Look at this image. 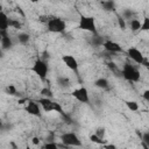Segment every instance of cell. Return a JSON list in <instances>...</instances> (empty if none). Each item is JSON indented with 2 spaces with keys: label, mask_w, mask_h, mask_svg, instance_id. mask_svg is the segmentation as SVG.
I'll use <instances>...</instances> for the list:
<instances>
[{
  "label": "cell",
  "mask_w": 149,
  "mask_h": 149,
  "mask_svg": "<svg viewBox=\"0 0 149 149\" xmlns=\"http://www.w3.org/2000/svg\"><path fill=\"white\" fill-rule=\"evenodd\" d=\"M121 76L125 80L129 81V83H137L141 79V74H140V70L137 69V66L135 64H133L132 62H126L122 65L121 69Z\"/></svg>",
  "instance_id": "cell-1"
},
{
  "label": "cell",
  "mask_w": 149,
  "mask_h": 149,
  "mask_svg": "<svg viewBox=\"0 0 149 149\" xmlns=\"http://www.w3.org/2000/svg\"><path fill=\"white\" fill-rule=\"evenodd\" d=\"M78 29L87 31L92 35L98 34V29H97V22H95V17L91 16V15H84L80 14L79 15V21H78Z\"/></svg>",
  "instance_id": "cell-2"
},
{
  "label": "cell",
  "mask_w": 149,
  "mask_h": 149,
  "mask_svg": "<svg viewBox=\"0 0 149 149\" xmlns=\"http://www.w3.org/2000/svg\"><path fill=\"white\" fill-rule=\"evenodd\" d=\"M45 27L47 30L52 34H65L66 31V22L59 16H49Z\"/></svg>",
  "instance_id": "cell-3"
},
{
  "label": "cell",
  "mask_w": 149,
  "mask_h": 149,
  "mask_svg": "<svg viewBox=\"0 0 149 149\" xmlns=\"http://www.w3.org/2000/svg\"><path fill=\"white\" fill-rule=\"evenodd\" d=\"M30 71L34 72L41 81H45L47 78H48V74H49V65H48V62L44 61L43 58H37L34 61L33 65L30 66Z\"/></svg>",
  "instance_id": "cell-4"
},
{
  "label": "cell",
  "mask_w": 149,
  "mask_h": 149,
  "mask_svg": "<svg viewBox=\"0 0 149 149\" xmlns=\"http://www.w3.org/2000/svg\"><path fill=\"white\" fill-rule=\"evenodd\" d=\"M61 142L64 143L68 148L70 147H81V140L74 132H65L61 135Z\"/></svg>",
  "instance_id": "cell-5"
},
{
  "label": "cell",
  "mask_w": 149,
  "mask_h": 149,
  "mask_svg": "<svg viewBox=\"0 0 149 149\" xmlns=\"http://www.w3.org/2000/svg\"><path fill=\"white\" fill-rule=\"evenodd\" d=\"M71 97L80 104H86V105L90 104V93L85 86H80V87L74 88L71 92Z\"/></svg>",
  "instance_id": "cell-6"
},
{
  "label": "cell",
  "mask_w": 149,
  "mask_h": 149,
  "mask_svg": "<svg viewBox=\"0 0 149 149\" xmlns=\"http://www.w3.org/2000/svg\"><path fill=\"white\" fill-rule=\"evenodd\" d=\"M61 58H62V62L64 63V65L69 70H71L72 72H74L77 76L79 74V63H78V61H77V58L74 56L66 54V55H63Z\"/></svg>",
  "instance_id": "cell-7"
},
{
  "label": "cell",
  "mask_w": 149,
  "mask_h": 149,
  "mask_svg": "<svg viewBox=\"0 0 149 149\" xmlns=\"http://www.w3.org/2000/svg\"><path fill=\"white\" fill-rule=\"evenodd\" d=\"M125 54L128 56V58L130 61H133L135 64L137 65H141L143 59H144V55L142 54V51H140L136 47H129L127 50H125Z\"/></svg>",
  "instance_id": "cell-8"
},
{
  "label": "cell",
  "mask_w": 149,
  "mask_h": 149,
  "mask_svg": "<svg viewBox=\"0 0 149 149\" xmlns=\"http://www.w3.org/2000/svg\"><path fill=\"white\" fill-rule=\"evenodd\" d=\"M24 111L33 115V116H36V118H42V108L40 106V104L36 101V100H31V99H28V101L26 102V106H24Z\"/></svg>",
  "instance_id": "cell-9"
},
{
  "label": "cell",
  "mask_w": 149,
  "mask_h": 149,
  "mask_svg": "<svg viewBox=\"0 0 149 149\" xmlns=\"http://www.w3.org/2000/svg\"><path fill=\"white\" fill-rule=\"evenodd\" d=\"M102 48L108 54H125V49L115 41H112L109 38H105V42L102 44Z\"/></svg>",
  "instance_id": "cell-10"
},
{
  "label": "cell",
  "mask_w": 149,
  "mask_h": 149,
  "mask_svg": "<svg viewBox=\"0 0 149 149\" xmlns=\"http://www.w3.org/2000/svg\"><path fill=\"white\" fill-rule=\"evenodd\" d=\"M42 111L43 112H47V113H50V112H55V105H56V101L52 99V98H45V97H41L36 100Z\"/></svg>",
  "instance_id": "cell-11"
},
{
  "label": "cell",
  "mask_w": 149,
  "mask_h": 149,
  "mask_svg": "<svg viewBox=\"0 0 149 149\" xmlns=\"http://www.w3.org/2000/svg\"><path fill=\"white\" fill-rule=\"evenodd\" d=\"M0 33H1L0 47H1L2 50H5V51L12 50L13 47H14V42H13V38L10 37V35L8 34V30H0Z\"/></svg>",
  "instance_id": "cell-12"
},
{
  "label": "cell",
  "mask_w": 149,
  "mask_h": 149,
  "mask_svg": "<svg viewBox=\"0 0 149 149\" xmlns=\"http://www.w3.org/2000/svg\"><path fill=\"white\" fill-rule=\"evenodd\" d=\"M102 9L107 13H112V12H115L116 10V2L115 0H102L100 2Z\"/></svg>",
  "instance_id": "cell-13"
},
{
  "label": "cell",
  "mask_w": 149,
  "mask_h": 149,
  "mask_svg": "<svg viewBox=\"0 0 149 149\" xmlns=\"http://www.w3.org/2000/svg\"><path fill=\"white\" fill-rule=\"evenodd\" d=\"M93 85H94L95 87L102 90V91H106V90L109 88V81H108V79L105 78V77H99V78H97V79L93 81Z\"/></svg>",
  "instance_id": "cell-14"
},
{
  "label": "cell",
  "mask_w": 149,
  "mask_h": 149,
  "mask_svg": "<svg viewBox=\"0 0 149 149\" xmlns=\"http://www.w3.org/2000/svg\"><path fill=\"white\" fill-rule=\"evenodd\" d=\"M9 29V17L5 10H0V30Z\"/></svg>",
  "instance_id": "cell-15"
},
{
  "label": "cell",
  "mask_w": 149,
  "mask_h": 149,
  "mask_svg": "<svg viewBox=\"0 0 149 149\" xmlns=\"http://www.w3.org/2000/svg\"><path fill=\"white\" fill-rule=\"evenodd\" d=\"M127 26L129 27L130 31L137 33V31H140V28H141V21L137 17H134V19H130L127 21Z\"/></svg>",
  "instance_id": "cell-16"
},
{
  "label": "cell",
  "mask_w": 149,
  "mask_h": 149,
  "mask_svg": "<svg viewBox=\"0 0 149 149\" xmlns=\"http://www.w3.org/2000/svg\"><path fill=\"white\" fill-rule=\"evenodd\" d=\"M16 41L17 43H20L21 45H27L29 44L30 42V35L26 31H20L17 35H16Z\"/></svg>",
  "instance_id": "cell-17"
},
{
  "label": "cell",
  "mask_w": 149,
  "mask_h": 149,
  "mask_svg": "<svg viewBox=\"0 0 149 149\" xmlns=\"http://www.w3.org/2000/svg\"><path fill=\"white\" fill-rule=\"evenodd\" d=\"M90 42H91V44H92L94 48H99V47H102V44H104V42H105V37L101 36V35H99V33H98V34H95V35H92Z\"/></svg>",
  "instance_id": "cell-18"
},
{
  "label": "cell",
  "mask_w": 149,
  "mask_h": 149,
  "mask_svg": "<svg viewBox=\"0 0 149 149\" xmlns=\"http://www.w3.org/2000/svg\"><path fill=\"white\" fill-rule=\"evenodd\" d=\"M56 81H57V85L61 88H68L71 85V80L68 77H65V76H58Z\"/></svg>",
  "instance_id": "cell-19"
},
{
  "label": "cell",
  "mask_w": 149,
  "mask_h": 149,
  "mask_svg": "<svg viewBox=\"0 0 149 149\" xmlns=\"http://www.w3.org/2000/svg\"><path fill=\"white\" fill-rule=\"evenodd\" d=\"M120 15H121L126 21H128V20H130V19L136 17V12H134V10L130 9V8H125Z\"/></svg>",
  "instance_id": "cell-20"
},
{
  "label": "cell",
  "mask_w": 149,
  "mask_h": 149,
  "mask_svg": "<svg viewBox=\"0 0 149 149\" xmlns=\"http://www.w3.org/2000/svg\"><path fill=\"white\" fill-rule=\"evenodd\" d=\"M3 92L7 94V95H10V97H15V95H17V88H16V86L14 85V84H8L5 88H3Z\"/></svg>",
  "instance_id": "cell-21"
},
{
  "label": "cell",
  "mask_w": 149,
  "mask_h": 149,
  "mask_svg": "<svg viewBox=\"0 0 149 149\" xmlns=\"http://www.w3.org/2000/svg\"><path fill=\"white\" fill-rule=\"evenodd\" d=\"M22 27H23V23L19 19H12V17H9V28L20 30V29H22Z\"/></svg>",
  "instance_id": "cell-22"
},
{
  "label": "cell",
  "mask_w": 149,
  "mask_h": 149,
  "mask_svg": "<svg viewBox=\"0 0 149 149\" xmlns=\"http://www.w3.org/2000/svg\"><path fill=\"white\" fill-rule=\"evenodd\" d=\"M125 105L130 112H137L139 111V104L135 100H125Z\"/></svg>",
  "instance_id": "cell-23"
},
{
  "label": "cell",
  "mask_w": 149,
  "mask_h": 149,
  "mask_svg": "<svg viewBox=\"0 0 149 149\" xmlns=\"http://www.w3.org/2000/svg\"><path fill=\"white\" fill-rule=\"evenodd\" d=\"M88 140H90L91 142H93V143L98 144V146H102V144H105V143L107 142L105 139H100V137H98L94 133H93V134H91V135L88 136Z\"/></svg>",
  "instance_id": "cell-24"
},
{
  "label": "cell",
  "mask_w": 149,
  "mask_h": 149,
  "mask_svg": "<svg viewBox=\"0 0 149 149\" xmlns=\"http://www.w3.org/2000/svg\"><path fill=\"white\" fill-rule=\"evenodd\" d=\"M13 128V126L9 122L3 121L2 119H0V133H7Z\"/></svg>",
  "instance_id": "cell-25"
},
{
  "label": "cell",
  "mask_w": 149,
  "mask_h": 149,
  "mask_svg": "<svg viewBox=\"0 0 149 149\" xmlns=\"http://www.w3.org/2000/svg\"><path fill=\"white\" fill-rule=\"evenodd\" d=\"M40 94H41V97H45V98H52L54 97V93H52L51 88L48 87V86L42 87L41 91H40Z\"/></svg>",
  "instance_id": "cell-26"
},
{
  "label": "cell",
  "mask_w": 149,
  "mask_h": 149,
  "mask_svg": "<svg viewBox=\"0 0 149 149\" xmlns=\"http://www.w3.org/2000/svg\"><path fill=\"white\" fill-rule=\"evenodd\" d=\"M116 21H118V26L121 30H126L127 28V21L121 16V15H118L116 16Z\"/></svg>",
  "instance_id": "cell-27"
},
{
  "label": "cell",
  "mask_w": 149,
  "mask_h": 149,
  "mask_svg": "<svg viewBox=\"0 0 149 149\" xmlns=\"http://www.w3.org/2000/svg\"><path fill=\"white\" fill-rule=\"evenodd\" d=\"M148 30H149V17L148 16H144L143 20L141 21L140 31H148Z\"/></svg>",
  "instance_id": "cell-28"
},
{
  "label": "cell",
  "mask_w": 149,
  "mask_h": 149,
  "mask_svg": "<svg viewBox=\"0 0 149 149\" xmlns=\"http://www.w3.org/2000/svg\"><path fill=\"white\" fill-rule=\"evenodd\" d=\"M94 134H95L98 137H100V139H105V135H106V129H105L104 127H98V128L95 129Z\"/></svg>",
  "instance_id": "cell-29"
},
{
  "label": "cell",
  "mask_w": 149,
  "mask_h": 149,
  "mask_svg": "<svg viewBox=\"0 0 149 149\" xmlns=\"http://www.w3.org/2000/svg\"><path fill=\"white\" fill-rule=\"evenodd\" d=\"M41 147L42 148H58V143L56 141H49V142H44V144Z\"/></svg>",
  "instance_id": "cell-30"
},
{
  "label": "cell",
  "mask_w": 149,
  "mask_h": 149,
  "mask_svg": "<svg viewBox=\"0 0 149 149\" xmlns=\"http://www.w3.org/2000/svg\"><path fill=\"white\" fill-rule=\"evenodd\" d=\"M49 141H56V135L54 132H49V134L45 136L44 142H49Z\"/></svg>",
  "instance_id": "cell-31"
},
{
  "label": "cell",
  "mask_w": 149,
  "mask_h": 149,
  "mask_svg": "<svg viewBox=\"0 0 149 149\" xmlns=\"http://www.w3.org/2000/svg\"><path fill=\"white\" fill-rule=\"evenodd\" d=\"M48 20H49V16H48V15H40V16H38V21H40L41 23H44V24H45Z\"/></svg>",
  "instance_id": "cell-32"
},
{
  "label": "cell",
  "mask_w": 149,
  "mask_h": 149,
  "mask_svg": "<svg viewBox=\"0 0 149 149\" xmlns=\"http://www.w3.org/2000/svg\"><path fill=\"white\" fill-rule=\"evenodd\" d=\"M31 143H33L34 146H40V143H41L40 137H38V136H34V137L31 139Z\"/></svg>",
  "instance_id": "cell-33"
},
{
  "label": "cell",
  "mask_w": 149,
  "mask_h": 149,
  "mask_svg": "<svg viewBox=\"0 0 149 149\" xmlns=\"http://www.w3.org/2000/svg\"><path fill=\"white\" fill-rule=\"evenodd\" d=\"M142 98H143L146 101H149V90H146V91L142 93Z\"/></svg>",
  "instance_id": "cell-34"
},
{
  "label": "cell",
  "mask_w": 149,
  "mask_h": 149,
  "mask_svg": "<svg viewBox=\"0 0 149 149\" xmlns=\"http://www.w3.org/2000/svg\"><path fill=\"white\" fill-rule=\"evenodd\" d=\"M101 147H102V148H105V149H115V148H116V146H115V144H107V142H106L105 144H102Z\"/></svg>",
  "instance_id": "cell-35"
},
{
  "label": "cell",
  "mask_w": 149,
  "mask_h": 149,
  "mask_svg": "<svg viewBox=\"0 0 149 149\" xmlns=\"http://www.w3.org/2000/svg\"><path fill=\"white\" fill-rule=\"evenodd\" d=\"M141 65H143V66H146V68H149V61H148V57H147V56L144 57V59H143V62H142Z\"/></svg>",
  "instance_id": "cell-36"
},
{
  "label": "cell",
  "mask_w": 149,
  "mask_h": 149,
  "mask_svg": "<svg viewBox=\"0 0 149 149\" xmlns=\"http://www.w3.org/2000/svg\"><path fill=\"white\" fill-rule=\"evenodd\" d=\"M5 52H6V51H5V50H2V48L0 47V59H2V58L5 57Z\"/></svg>",
  "instance_id": "cell-37"
},
{
  "label": "cell",
  "mask_w": 149,
  "mask_h": 149,
  "mask_svg": "<svg viewBox=\"0 0 149 149\" xmlns=\"http://www.w3.org/2000/svg\"><path fill=\"white\" fill-rule=\"evenodd\" d=\"M29 2H31V3H37V2H40L41 0H28Z\"/></svg>",
  "instance_id": "cell-38"
},
{
  "label": "cell",
  "mask_w": 149,
  "mask_h": 149,
  "mask_svg": "<svg viewBox=\"0 0 149 149\" xmlns=\"http://www.w3.org/2000/svg\"><path fill=\"white\" fill-rule=\"evenodd\" d=\"M0 10H3V6L0 3Z\"/></svg>",
  "instance_id": "cell-39"
}]
</instances>
